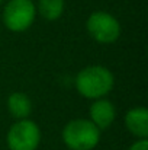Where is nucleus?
<instances>
[{
  "label": "nucleus",
  "instance_id": "1",
  "mask_svg": "<svg viewBox=\"0 0 148 150\" xmlns=\"http://www.w3.org/2000/svg\"><path fill=\"white\" fill-rule=\"evenodd\" d=\"M115 79L109 69L103 66H89L79 71L76 88L87 99H99L107 95L113 88Z\"/></svg>",
  "mask_w": 148,
  "mask_h": 150
},
{
  "label": "nucleus",
  "instance_id": "2",
  "mask_svg": "<svg viewBox=\"0 0 148 150\" xmlns=\"http://www.w3.org/2000/svg\"><path fill=\"white\" fill-rule=\"evenodd\" d=\"M62 140L71 150H92L100 140V130L90 120L77 118L64 127Z\"/></svg>",
  "mask_w": 148,
  "mask_h": 150
},
{
  "label": "nucleus",
  "instance_id": "3",
  "mask_svg": "<svg viewBox=\"0 0 148 150\" xmlns=\"http://www.w3.org/2000/svg\"><path fill=\"white\" fill-rule=\"evenodd\" d=\"M35 15L32 0H10L3 10V23L12 32H23L34 23Z\"/></svg>",
  "mask_w": 148,
  "mask_h": 150
},
{
  "label": "nucleus",
  "instance_id": "4",
  "mask_svg": "<svg viewBox=\"0 0 148 150\" xmlns=\"http://www.w3.org/2000/svg\"><path fill=\"white\" fill-rule=\"evenodd\" d=\"M89 35L99 44H112L121 35V25L118 19L107 12H95L86 22Z\"/></svg>",
  "mask_w": 148,
  "mask_h": 150
},
{
  "label": "nucleus",
  "instance_id": "5",
  "mask_svg": "<svg viewBox=\"0 0 148 150\" xmlns=\"http://www.w3.org/2000/svg\"><path fill=\"white\" fill-rule=\"evenodd\" d=\"M41 142V130L31 120H19L7 131L10 150H36Z\"/></svg>",
  "mask_w": 148,
  "mask_h": 150
},
{
  "label": "nucleus",
  "instance_id": "6",
  "mask_svg": "<svg viewBox=\"0 0 148 150\" xmlns=\"http://www.w3.org/2000/svg\"><path fill=\"white\" fill-rule=\"evenodd\" d=\"M115 117H116V109L110 100L99 98L90 106V121L99 130H106L113 122Z\"/></svg>",
  "mask_w": 148,
  "mask_h": 150
},
{
  "label": "nucleus",
  "instance_id": "7",
  "mask_svg": "<svg viewBox=\"0 0 148 150\" xmlns=\"http://www.w3.org/2000/svg\"><path fill=\"white\" fill-rule=\"evenodd\" d=\"M126 128L140 139H147L148 136V109L144 106L132 108L125 115Z\"/></svg>",
  "mask_w": 148,
  "mask_h": 150
},
{
  "label": "nucleus",
  "instance_id": "8",
  "mask_svg": "<svg viewBox=\"0 0 148 150\" xmlns=\"http://www.w3.org/2000/svg\"><path fill=\"white\" fill-rule=\"evenodd\" d=\"M7 108H9V112L15 118L25 120L29 117V114L32 111V102L28 95H25L22 92H15L7 99Z\"/></svg>",
  "mask_w": 148,
  "mask_h": 150
},
{
  "label": "nucleus",
  "instance_id": "9",
  "mask_svg": "<svg viewBox=\"0 0 148 150\" xmlns=\"http://www.w3.org/2000/svg\"><path fill=\"white\" fill-rule=\"evenodd\" d=\"M38 12L47 21H57L64 12V0H39Z\"/></svg>",
  "mask_w": 148,
  "mask_h": 150
},
{
  "label": "nucleus",
  "instance_id": "10",
  "mask_svg": "<svg viewBox=\"0 0 148 150\" xmlns=\"http://www.w3.org/2000/svg\"><path fill=\"white\" fill-rule=\"evenodd\" d=\"M129 150H148V142L147 139H141V140H138V142H135Z\"/></svg>",
  "mask_w": 148,
  "mask_h": 150
},
{
  "label": "nucleus",
  "instance_id": "11",
  "mask_svg": "<svg viewBox=\"0 0 148 150\" xmlns=\"http://www.w3.org/2000/svg\"><path fill=\"white\" fill-rule=\"evenodd\" d=\"M1 1H3V0H0V3H1Z\"/></svg>",
  "mask_w": 148,
  "mask_h": 150
}]
</instances>
